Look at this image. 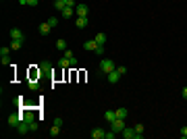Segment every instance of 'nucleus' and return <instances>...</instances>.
<instances>
[{
	"label": "nucleus",
	"instance_id": "f3484780",
	"mask_svg": "<svg viewBox=\"0 0 187 139\" xmlns=\"http://www.w3.org/2000/svg\"><path fill=\"white\" fill-rule=\"evenodd\" d=\"M50 31H52V27H50L48 23H42V25H40V33H42V35H48Z\"/></svg>",
	"mask_w": 187,
	"mask_h": 139
},
{
	"label": "nucleus",
	"instance_id": "9d476101",
	"mask_svg": "<svg viewBox=\"0 0 187 139\" xmlns=\"http://www.w3.org/2000/svg\"><path fill=\"white\" fill-rule=\"evenodd\" d=\"M104 135H106V131H104V129H100V127H96L92 131V137L94 139H104Z\"/></svg>",
	"mask_w": 187,
	"mask_h": 139
},
{
	"label": "nucleus",
	"instance_id": "20e7f679",
	"mask_svg": "<svg viewBox=\"0 0 187 139\" xmlns=\"http://www.w3.org/2000/svg\"><path fill=\"white\" fill-rule=\"evenodd\" d=\"M87 12H90L87 4H75V15L77 17H87Z\"/></svg>",
	"mask_w": 187,
	"mask_h": 139
},
{
	"label": "nucleus",
	"instance_id": "393cba45",
	"mask_svg": "<svg viewBox=\"0 0 187 139\" xmlns=\"http://www.w3.org/2000/svg\"><path fill=\"white\" fill-rule=\"evenodd\" d=\"M115 135H117V133H115V131H112V129H110V131H106V135H104V139H115Z\"/></svg>",
	"mask_w": 187,
	"mask_h": 139
},
{
	"label": "nucleus",
	"instance_id": "7ed1b4c3",
	"mask_svg": "<svg viewBox=\"0 0 187 139\" xmlns=\"http://www.w3.org/2000/svg\"><path fill=\"white\" fill-rule=\"evenodd\" d=\"M29 131H31V123H27V120H21V123L17 125V133H19V135H27Z\"/></svg>",
	"mask_w": 187,
	"mask_h": 139
},
{
	"label": "nucleus",
	"instance_id": "423d86ee",
	"mask_svg": "<svg viewBox=\"0 0 187 139\" xmlns=\"http://www.w3.org/2000/svg\"><path fill=\"white\" fill-rule=\"evenodd\" d=\"M106 79H108V83H117L118 79H121V73H118L117 69H115V71H110V73L106 75Z\"/></svg>",
	"mask_w": 187,
	"mask_h": 139
},
{
	"label": "nucleus",
	"instance_id": "b1692460",
	"mask_svg": "<svg viewBox=\"0 0 187 139\" xmlns=\"http://www.w3.org/2000/svg\"><path fill=\"white\" fill-rule=\"evenodd\" d=\"M58 133H60V127H56V125H52V129H50V135H52V137H56Z\"/></svg>",
	"mask_w": 187,
	"mask_h": 139
},
{
	"label": "nucleus",
	"instance_id": "aec40b11",
	"mask_svg": "<svg viewBox=\"0 0 187 139\" xmlns=\"http://www.w3.org/2000/svg\"><path fill=\"white\" fill-rule=\"evenodd\" d=\"M117 118H127V108H117Z\"/></svg>",
	"mask_w": 187,
	"mask_h": 139
},
{
	"label": "nucleus",
	"instance_id": "5701e85b",
	"mask_svg": "<svg viewBox=\"0 0 187 139\" xmlns=\"http://www.w3.org/2000/svg\"><path fill=\"white\" fill-rule=\"evenodd\" d=\"M9 52H11V46H2L0 48V56H9Z\"/></svg>",
	"mask_w": 187,
	"mask_h": 139
},
{
	"label": "nucleus",
	"instance_id": "473e14b6",
	"mask_svg": "<svg viewBox=\"0 0 187 139\" xmlns=\"http://www.w3.org/2000/svg\"><path fill=\"white\" fill-rule=\"evenodd\" d=\"M29 89H37V83H35V81H29Z\"/></svg>",
	"mask_w": 187,
	"mask_h": 139
},
{
	"label": "nucleus",
	"instance_id": "a878e982",
	"mask_svg": "<svg viewBox=\"0 0 187 139\" xmlns=\"http://www.w3.org/2000/svg\"><path fill=\"white\" fill-rule=\"evenodd\" d=\"M65 58H69V60H71V58H75V54H73L71 50H65Z\"/></svg>",
	"mask_w": 187,
	"mask_h": 139
},
{
	"label": "nucleus",
	"instance_id": "f03ea898",
	"mask_svg": "<svg viewBox=\"0 0 187 139\" xmlns=\"http://www.w3.org/2000/svg\"><path fill=\"white\" fill-rule=\"evenodd\" d=\"M110 129H112L115 133H123V129H125V118H115V120L110 123Z\"/></svg>",
	"mask_w": 187,
	"mask_h": 139
},
{
	"label": "nucleus",
	"instance_id": "f257e3e1",
	"mask_svg": "<svg viewBox=\"0 0 187 139\" xmlns=\"http://www.w3.org/2000/svg\"><path fill=\"white\" fill-rule=\"evenodd\" d=\"M115 69H117V64H115L112 58H102V62H100V73L108 75L110 71H115Z\"/></svg>",
	"mask_w": 187,
	"mask_h": 139
},
{
	"label": "nucleus",
	"instance_id": "2eb2a0df",
	"mask_svg": "<svg viewBox=\"0 0 187 139\" xmlns=\"http://www.w3.org/2000/svg\"><path fill=\"white\" fill-rule=\"evenodd\" d=\"M104 118L108 120V123H112V120L117 118V112H115V110H106V112H104Z\"/></svg>",
	"mask_w": 187,
	"mask_h": 139
},
{
	"label": "nucleus",
	"instance_id": "dca6fc26",
	"mask_svg": "<svg viewBox=\"0 0 187 139\" xmlns=\"http://www.w3.org/2000/svg\"><path fill=\"white\" fill-rule=\"evenodd\" d=\"M75 23H77V27H79V29L87 27V17H77V21H75Z\"/></svg>",
	"mask_w": 187,
	"mask_h": 139
},
{
	"label": "nucleus",
	"instance_id": "0eeeda50",
	"mask_svg": "<svg viewBox=\"0 0 187 139\" xmlns=\"http://www.w3.org/2000/svg\"><path fill=\"white\" fill-rule=\"evenodd\" d=\"M40 71H42V75H52V64H50L48 60H44V62L40 64Z\"/></svg>",
	"mask_w": 187,
	"mask_h": 139
},
{
	"label": "nucleus",
	"instance_id": "72a5a7b5",
	"mask_svg": "<svg viewBox=\"0 0 187 139\" xmlns=\"http://www.w3.org/2000/svg\"><path fill=\"white\" fill-rule=\"evenodd\" d=\"M183 98H185V100H187V87H185V89H183Z\"/></svg>",
	"mask_w": 187,
	"mask_h": 139
},
{
	"label": "nucleus",
	"instance_id": "cd10ccee",
	"mask_svg": "<svg viewBox=\"0 0 187 139\" xmlns=\"http://www.w3.org/2000/svg\"><path fill=\"white\" fill-rule=\"evenodd\" d=\"M54 125H56V127H62V118H60V116L54 118Z\"/></svg>",
	"mask_w": 187,
	"mask_h": 139
},
{
	"label": "nucleus",
	"instance_id": "c756f323",
	"mask_svg": "<svg viewBox=\"0 0 187 139\" xmlns=\"http://www.w3.org/2000/svg\"><path fill=\"white\" fill-rule=\"evenodd\" d=\"M181 137L187 139V127H181Z\"/></svg>",
	"mask_w": 187,
	"mask_h": 139
},
{
	"label": "nucleus",
	"instance_id": "2f4dec72",
	"mask_svg": "<svg viewBox=\"0 0 187 139\" xmlns=\"http://www.w3.org/2000/svg\"><path fill=\"white\" fill-rule=\"evenodd\" d=\"M96 54H104V46H98V48H96Z\"/></svg>",
	"mask_w": 187,
	"mask_h": 139
},
{
	"label": "nucleus",
	"instance_id": "9b49d317",
	"mask_svg": "<svg viewBox=\"0 0 187 139\" xmlns=\"http://www.w3.org/2000/svg\"><path fill=\"white\" fill-rule=\"evenodd\" d=\"M60 15H62V17H67V19H71V17L75 15V6H65V9L60 11Z\"/></svg>",
	"mask_w": 187,
	"mask_h": 139
},
{
	"label": "nucleus",
	"instance_id": "6e6552de",
	"mask_svg": "<svg viewBox=\"0 0 187 139\" xmlns=\"http://www.w3.org/2000/svg\"><path fill=\"white\" fill-rule=\"evenodd\" d=\"M9 35H11V40H25V35L21 33V29H17V27H12L11 31H9Z\"/></svg>",
	"mask_w": 187,
	"mask_h": 139
},
{
	"label": "nucleus",
	"instance_id": "39448f33",
	"mask_svg": "<svg viewBox=\"0 0 187 139\" xmlns=\"http://www.w3.org/2000/svg\"><path fill=\"white\" fill-rule=\"evenodd\" d=\"M21 120H25L23 114H11V116H9V125H11V127H15V129H17V125H19Z\"/></svg>",
	"mask_w": 187,
	"mask_h": 139
},
{
	"label": "nucleus",
	"instance_id": "c85d7f7f",
	"mask_svg": "<svg viewBox=\"0 0 187 139\" xmlns=\"http://www.w3.org/2000/svg\"><path fill=\"white\" fill-rule=\"evenodd\" d=\"M40 0H27V6H37Z\"/></svg>",
	"mask_w": 187,
	"mask_h": 139
},
{
	"label": "nucleus",
	"instance_id": "6ab92c4d",
	"mask_svg": "<svg viewBox=\"0 0 187 139\" xmlns=\"http://www.w3.org/2000/svg\"><path fill=\"white\" fill-rule=\"evenodd\" d=\"M94 40H96L100 46H104V44H106V35H104V33H96V37H94Z\"/></svg>",
	"mask_w": 187,
	"mask_h": 139
},
{
	"label": "nucleus",
	"instance_id": "7c9ffc66",
	"mask_svg": "<svg viewBox=\"0 0 187 139\" xmlns=\"http://www.w3.org/2000/svg\"><path fill=\"white\" fill-rule=\"evenodd\" d=\"M117 71L121 73V75H125V73H127V67H117Z\"/></svg>",
	"mask_w": 187,
	"mask_h": 139
},
{
	"label": "nucleus",
	"instance_id": "f8f14e48",
	"mask_svg": "<svg viewBox=\"0 0 187 139\" xmlns=\"http://www.w3.org/2000/svg\"><path fill=\"white\" fill-rule=\"evenodd\" d=\"M98 46H100V44H98L96 40H87V42L83 44V48H85V50H92V52H96V48H98Z\"/></svg>",
	"mask_w": 187,
	"mask_h": 139
},
{
	"label": "nucleus",
	"instance_id": "ddd939ff",
	"mask_svg": "<svg viewBox=\"0 0 187 139\" xmlns=\"http://www.w3.org/2000/svg\"><path fill=\"white\" fill-rule=\"evenodd\" d=\"M56 64H58L60 69H69V67H73V64H71V60H69V58H65V56L60 58V60L56 62Z\"/></svg>",
	"mask_w": 187,
	"mask_h": 139
},
{
	"label": "nucleus",
	"instance_id": "412c9836",
	"mask_svg": "<svg viewBox=\"0 0 187 139\" xmlns=\"http://www.w3.org/2000/svg\"><path fill=\"white\" fill-rule=\"evenodd\" d=\"M56 50H62V52H65V50H67V42H65V40H58V42H56Z\"/></svg>",
	"mask_w": 187,
	"mask_h": 139
},
{
	"label": "nucleus",
	"instance_id": "4468645a",
	"mask_svg": "<svg viewBox=\"0 0 187 139\" xmlns=\"http://www.w3.org/2000/svg\"><path fill=\"white\" fill-rule=\"evenodd\" d=\"M25 40H11V50H21Z\"/></svg>",
	"mask_w": 187,
	"mask_h": 139
},
{
	"label": "nucleus",
	"instance_id": "a211bd4d",
	"mask_svg": "<svg viewBox=\"0 0 187 139\" xmlns=\"http://www.w3.org/2000/svg\"><path fill=\"white\" fill-rule=\"evenodd\" d=\"M65 6H67V0H54V9L56 11H62Z\"/></svg>",
	"mask_w": 187,
	"mask_h": 139
},
{
	"label": "nucleus",
	"instance_id": "1a4fd4ad",
	"mask_svg": "<svg viewBox=\"0 0 187 139\" xmlns=\"http://www.w3.org/2000/svg\"><path fill=\"white\" fill-rule=\"evenodd\" d=\"M125 139H135V129H131V127H125L123 129V133H121Z\"/></svg>",
	"mask_w": 187,
	"mask_h": 139
},
{
	"label": "nucleus",
	"instance_id": "bb28decb",
	"mask_svg": "<svg viewBox=\"0 0 187 139\" xmlns=\"http://www.w3.org/2000/svg\"><path fill=\"white\" fill-rule=\"evenodd\" d=\"M11 64V60H9V56H2V67H9Z\"/></svg>",
	"mask_w": 187,
	"mask_h": 139
},
{
	"label": "nucleus",
	"instance_id": "4be33fe9",
	"mask_svg": "<svg viewBox=\"0 0 187 139\" xmlns=\"http://www.w3.org/2000/svg\"><path fill=\"white\" fill-rule=\"evenodd\" d=\"M46 23L50 25V27H52V29H54V27H56V25H58V19H56V17H50V19H48Z\"/></svg>",
	"mask_w": 187,
	"mask_h": 139
}]
</instances>
